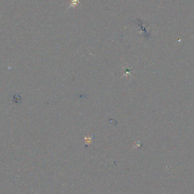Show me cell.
I'll return each instance as SVG.
<instances>
[{"label": "cell", "instance_id": "6da1fadb", "mask_svg": "<svg viewBox=\"0 0 194 194\" xmlns=\"http://www.w3.org/2000/svg\"><path fill=\"white\" fill-rule=\"evenodd\" d=\"M78 1V0H72V4H71L70 6H75L76 5H77Z\"/></svg>", "mask_w": 194, "mask_h": 194}]
</instances>
